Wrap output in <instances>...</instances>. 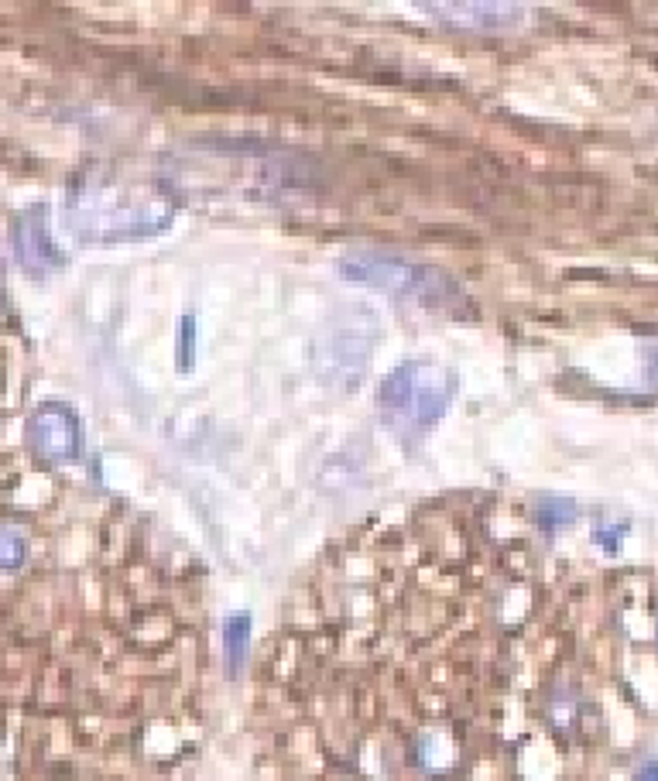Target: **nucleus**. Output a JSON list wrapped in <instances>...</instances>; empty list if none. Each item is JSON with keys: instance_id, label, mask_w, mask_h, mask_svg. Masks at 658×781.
<instances>
[{"instance_id": "9", "label": "nucleus", "mask_w": 658, "mask_h": 781, "mask_svg": "<svg viewBox=\"0 0 658 781\" xmlns=\"http://www.w3.org/2000/svg\"><path fill=\"white\" fill-rule=\"evenodd\" d=\"M439 740H443L439 734H419L412 744V761L422 774H443L453 764L450 744H439Z\"/></svg>"}, {"instance_id": "13", "label": "nucleus", "mask_w": 658, "mask_h": 781, "mask_svg": "<svg viewBox=\"0 0 658 781\" xmlns=\"http://www.w3.org/2000/svg\"><path fill=\"white\" fill-rule=\"evenodd\" d=\"M624 531H628V524H601L597 531H593V539H597L607 552H617L621 549V539H624Z\"/></svg>"}, {"instance_id": "4", "label": "nucleus", "mask_w": 658, "mask_h": 781, "mask_svg": "<svg viewBox=\"0 0 658 781\" xmlns=\"http://www.w3.org/2000/svg\"><path fill=\"white\" fill-rule=\"evenodd\" d=\"M24 440L48 463H76L83 456V422L73 404L42 401L24 422Z\"/></svg>"}, {"instance_id": "15", "label": "nucleus", "mask_w": 658, "mask_h": 781, "mask_svg": "<svg viewBox=\"0 0 658 781\" xmlns=\"http://www.w3.org/2000/svg\"><path fill=\"white\" fill-rule=\"evenodd\" d=\"M632 781H658V758H645L635 771Z\"/></svg>"}, {"instance_id": "11", "label": "nucleus", "mask_w": 658, "mask_h": 781, "mask_svg": "<svg viewBox=\"0 0 658 781\" xmlns=\"http://www.w3.org/2000/svg\"><path fill=\"white\" fill-rule=\"evenodd\" d=\"M576 505L567 501V497H542V501L536 505V521L546 528V531H555L562 524H570L576 518Z\"/></svg>"}, {"instance_id": "2", "label": "nucleus", "mask_w": 658, "mask_h": 781, "mask_svg": "<svg viewBox=\"0 0 658 781\" xmlns=\"http://www.w3.org/2000/svg\"><path fill=\"white\" fill-rule=\"evenodd\" d=\"M456 370L432 357L398 364L378 388V412L385 429L404 446H416L439 425L456 398Z\"/></svg>"}, {"instance_id": "6", "label": "nucleus", "mask_w": 658, "mask_h": 781, "mask_svg": "<svg viewBox=\"0 0 658 781\" xmlns=\"http://www.w3.org/2000/svg\"><path fill=\"white\" fill-rule=\"evenodd\" d=\"M419 11L439 24L470 31H511L525 21V8L505 0H443V4H419Z\"/></svg>"}, {"instance_id": "14", "label": "nucleus", "mask_w": 658, "mask_h": 781, "mask_svg": "<svg viewBox=\"0 0 658 781\" xmlns=\"http://www.w3.org/2000/svg\"><path fill=\"white\" fill-rule=\"evenodd\" d=\"M645 378L658 388V343H648L645 347Z\"/></svg>"}, {"instance_id": "12", "label": "nucleus", "mask_w": 658, "mask_h": 781, "mask_svg": "<svg viewBox=\"0 0 658 781\" xmlns=\"http://www.w3.org/2000/svg\"><path fill=\"white\" fill-rule=\"evenodd\" d=\"M196 323L190 319V316H185L182 319V333H179V367L185 370V367H190V347H196Z\"/></svg>"}, {"instance_id": "5", "label": "nucleus", "mask_w": 658, "mask_h": 781, "mask_svg": "<svg viewBox=\"0 0 658 781\" xmlns=\"http://www.w3.org/2000/svg\"><path fill=\"white\" fill-rule=\"evenodd\" d=\"M11 243H14L18 264L35 278H45V274H52V271H58L62 264H66V254L58 251V243L52 237L45 203H35V206H28L24 213L14 216Z\"/></svg>"}, {"instance_id": "7", "label": "nucleus", "mask_w": 658, "mask_h": 781, "mask_svg": "<svg viewBox=\"0 0 658 781\" xmlns=\"http://www.w3.org/2000/svg\"><path fill=\"white\" fill-rule=\"evenodd\" d=\"M583 720H586V699L580 696L576 685H555L546 696V724L559 737H573L580 734Z\"/></svg>"}, {"instance_id": "8", "label": "nucleus", "mask_w": 658, "mask_h": 781, "mask_svg": "<svg viewBox=\"0 0 658 781\" xmlns=\"http://www.w3.org/2000/svg\"><path fill=\"white\" fill-rule=\"evenodd\" d=\"M250 628H255V617L247 610H234L224 617V628H219V644H224V665L230 679H240V672L247 669V654H250Z\"/></svg>"}, {"instance_id": "3", "label": "nucleus", "mask_w": 658, "mask_h": 781, "mask_svg": "<svg viewBox=\"0 0 658 781\" xmlns=\"http://www.w3.org/2000/svg\"><path fill=\"white\" fill-rule=\"evenodd\" d=\"M339 274L347 281H357V285L378 289L385 295L416 302L432 312H453V316H463L470 305L466 292L446 271H439V268L416 261V258L395 254V251H350L339 258Z\"/></svg>"}, {"instance_id": "1", "label": "nucleus", "mask_w": 658, "mask_h": 781, "mask_svg": "<svg viewBox=\"0 0 658 781\" xmlns=\"http://www.w3.org/2000/svg\"><path fill=\"white\" fill-rule=\"evenodd\" d=\"M175 209L165 199L120 185H76L66 196V227L83 243H120L169 230Z\"/></svg>"}, {"instance_id": "10", "label": "nucleus", "mask_w": 658, "mask_h": 781, "mask_svg": "<svg viewBox=\"0 0 658 781\" xmlns=\"http://www.w3.org/2000/svg\"><path fill=\"white\" fill-rule=\"evenodd\" d=\"M28 562V539L14 524H0V570L14 573Z\"/></svg>"}]
</instances>
